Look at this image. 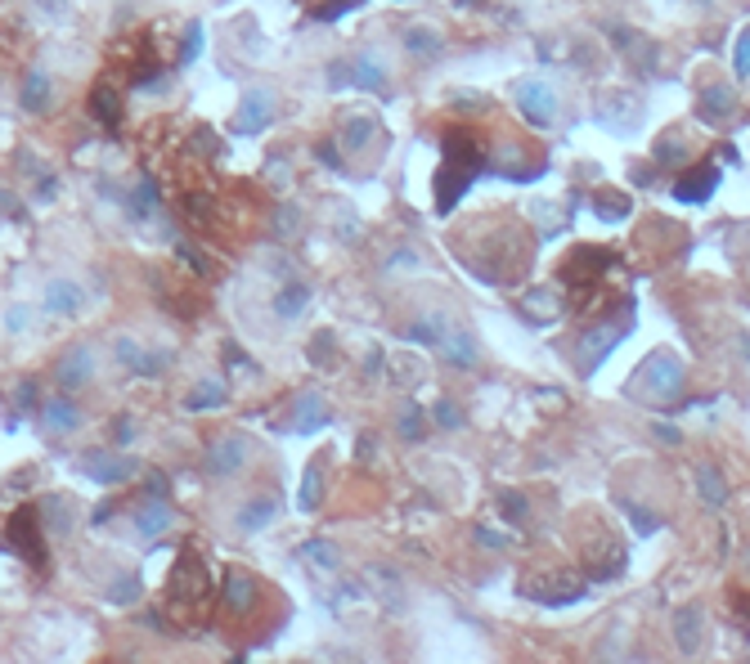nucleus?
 Returning <instances> with one entry per match:
<instances>
[{"mask_svg":"<svg viewBox=\"0 0 750 664\" xmlns=\"http://www.w3.org/2000/svg\"><path fill=\"white\" fill-rule=\"evenodd\" d=\"M306 557H310L315 566H337V552H332V543H306Z\"/></svg>","mask_w":750,"mask_h":664,"instance_id":"c9c22d12","label":"nucleus"},{"mask_svg":"<svg viewBox=\"0 0 750 664\" xmlns=\"http://www.w3.org/2000/svg\"><path fill=\"white\" fill-rule=\"evenodd\" d=\"M256 597H261V588H256V579H252L247 570H229V575H225V606H229L234 615H247V610L256 606Z\"/></svg>","mask_w":750,"mask_h":664,"instance_id":"4468645a","label":"nucleus"},{"mask_svg":"<svg viewBox=\"0 0 750 664\" xmlns=\"http://www.w3.org/2000/svg\"><path fill=\"white\" fill-rule=\"evenodd\" d=\"M55 378H59L64 391H82V387L95 378V351H91V346H73V351L59 360Z\"/></svg>","mask_w":750,"mask_h":664,"instance_id":"f8f14e48","label":"nucleus"},{"mask_svg":"<svg viewBox=\"0 0 750 664\" xmlns=\"http://www.w3.org/2000/svg\"><path fill=\"white\" fill-rule=\"evenodd\" d=\"M373 140H378V122L368 113H346L341 117V149L346 153H364Z\"/></svg>","mask_w":750,"mask_h":664,"instance_id":"2eb2a0df","label":"nucleus"},{"mask_svg":"<svg viewBox=\"0 0 750 664\" xmlns=\"http://www.w3.org/2000/svg\"><path fill=\"white\" fill-rule=\"evenodd\" d=\"M714 184H719V171L705 162V166H696V171H687V175L674 180V198H683V202H701Z\"/></svg>","mask_w":750,"mask_h":664,"instance_id":"dca6fc26","label":"nucleus"},{"mask_svg":"<svg viewBox=\"0 0 750 664\" xmlns=\"http://www.w3.org/2000/svg\"><path fill=\"white\" fill-rule=\"evenodd\" d=\"M306 305H310V287L306 283H283L279 296H274V314L279 319H297Z\"/></svg>","mask_w":750,"mask_h":664,"instance_id":"b1692460","label":"nucleus"},{"mask_svg":"<svg viewBox=\"0 0 750 664\" xmlns=\"http://www.w3.org/2000/svg\"><path fill=\"white\" fill-rule=\"evenodd\" d=\"M140 592H144L140 575H135V570H126V575H117V579L104 588V601H113V606H131V601H140Z\"/></svg>","mask_w":750,"mask_h":664,"instance_id":"a878e982","label":"nucleus"},{"mask_svg":"<svg viewBox=\"0 0 750 664\" xmlns=\"http://www.w3.org/2000/svg\"><path fill=\"white\" fill-rule=\"evenodd\" d=\"M247 463V440L243 436H216L211 440V449H207V472L211 476H234L238 467Z\"/></svg>","mask_w":750,"mask_h":664,"instance_id":"6e6552de","label":"nucleus"},{"mask_svg":"<svg viewBox=\"0 0 750 664\" xmlns=\"http://www.w3.org/2000/svg\"><path fill=\"white\" fill-rule=\"evenodd\" d=\"M198 50H203V28L194 23V28L185 32V50H180V64H194V59H198Z\"/></svg>","mask_w":750,"mask_h":664,"instance_id":"f704fd0d","label":"nucleus"},{"mask_svg":"<svg viewBox=\"0 0 750 664\" xmlns=\"http://www.w3.org/2000/svg\"><path fill=\"white\" fill-rule=\"evenodd\" d=\"M436 422H441V427H450V431H454V427H459V422H463V418H459V409H454V404H450V400H441V404H436Z\"/></svg>","mask_w":750,"mask_h":664,"instance_id":"ea45409f","label":"nucleus"},{"mask_svg":"<svg viewBox=\"0 0 750 664\" xmlns=\"http://www.w3.org/2000/svg\"><path fill=\"white\" fill-rule=\"evenodd\" d=\"M5 548L19 552L23 561L32 566H46L50 552H46V516H41V503H23L10 512L5 521Z\"/></svg>","mask_w":750,"mask_h":664,"instance_id":"7ed1b4c3","label":"nucleus"},{"mask_svg":"<svg viewBox=\"0 0 750 664\" xmlns=\"http://www.w3.org/2000/svg\"><path fill=\"white\" fill-rule=\"evenodd\" d=\"M91 117H95L99 126H108V131L122 126V90H117L113 77H99V81H95V90H91Z\"/></svg>","mask_w":750,"mask_h":664,"instance_id":"9d476101","label":"nucleus"},{"mask_svg":"<svg viewBox=\"0 0 750 664\" xmlns=\"http://www.w3.org/2000/svg\"><path fill=\"white\" fill-rule=\"evenodd\" d=\"M274 90L270 86H252L247 95H243V104H238V117H234V131H243V135H256V131H265L270 126V117H274Z\"/></svg>","mask_w":750,"mask_h":664,"instance_id":"39448f33","label":"nucleus"},{"mask_svg":"<svg viewBox=\"0 0 750 664\" xmlns=\"http://www.w3.org/2000/svg\"><path fill=\"white\" fill-rule=\"evenodd\" d=\"M405 46H409V55H441V37L432 32V28H409L405 32Z\"/></svg>","mask_w":750,"mask_h":664,"instance_id":"c756f323","label":"nucleus"},{"mask_svg":"<svg viewBox=\"0 0 750 664\" xmlns=\"http://www.w3.org/2000/svg\"><path fill=\"white\" fill-rule=\"evenodd\" d=\"M642 382H647V391H656L660 400H669V396H678V387H683V364H678L674 355L656 351V355L642 364Z\"/></svg>","mask_w":750,"mask_h":664,"instance_id":"423d86ee","label":"nucleus"},{"mask_svg":"<svg viewBox=\"0 0 750 664\" xmlns=\"http://www.w3.org/2000/svg\"><path fill=\"white\" fill-rule=\"evenodd\" d=\"M737 77H750V28L737 41Z\"/></svg>","mask_w":750,"mask_h":664,"instance_id":"4c0bfd02","label":"nucleus"},{"mask_svg":"<svg viewBox=\"0 0 750 664\" xmlns=\"http://www.w3.org/2000/svg\"><path fill=\"white\" fill-rule=\"evenodd\" d=\"M401 431H405V440H418V413H414V409H405V418H401Z\"/></svg>","mask_w":750,"mask_h":664,"instance_id":"37998d69","label":"nucleus"},{"mask_svg":"<svg viewBox=\"0 0 750 664\" xmlns=\"http://www.w3.org/2000/svg\"><path fill=\"white\" fill-rule=\"evenodd\" d=\"M41 418H46V427H50V431H59V436L82 427V413H77V404H73V400H46V404H41Z\"/></svg>","mask_w":750,"mask_h":664,"instance_id":"4be33fe9","label":"nucleus"},{"mask_svg":"<svg viewBox=\"0 0 750 664\" xmlns=\"http://www.w3.org/2000/svg\"><path fill=\"white\" fill-rule=\"evenodd\" d=\"M23 108H28V113H46V108H50V77H46V72H32V77L23 81Z\"/></svg>","mask_w":750,"mask_h":664,"instance_id":"bb28decb","label":"nucleus"},{"mask_svg":"<svg viewBox=\"0 0 750 664\" xmlns=\"http://www.w3.org/2000/svg\"><path fill=\"white\" fill-rule=\"evenodd\" d=\"M167 597H171L176 615H185V619H203L207 615V606H211V570H207V561L194 548H185L176 557L171 579H167Z\"/></svg>","mask_w":750,"mask_h":664,"instance_id":"f03ea898","label":"nucleus"},{"mask_svg":"<svg viewBox=\"0 0 750 664\" xmlns=\"http://www.w3.org/2000/svg\"><path fill=\"white\" fill-rule=\"evenodd\" d=\"M350 81H355V86H364V90H383V81H387V72H383V64H378V55H373V50H364V55H355V59H350Z\"/></svg>","mask_w":750,"mask_h":664,"instance_id":"6ab92c4d","label":"nucleus"},{"mask_svg":"<svg viewBox=\"0 0 750 664\" xmlns=\"http://www.w3.org/2000/svg\"><path fill=\"white\" fill-rule=\"evenodd\" d=\"M544 296H548V292H530V301H526V310H530V314H539V319H553L557 310H553V305H548Z\"/></svg>","mask_w":750,"mask_h":664,"instance_id":"58836bf2","label":"nucleus"},{"mask_svg":"<svg viewBox=\"0 0 750 664\" xmlns=\"http://www.w3.org/2000/svg\"><path fill=\"white\" fill-rule=\"evenodd\" d=\"M499 498H504V503H508V507H513V512H508V516H513V521H517V516H526V498H522V494H513V489H504V494H499Z\"/></svg>","mask_w":750,"mask_h":664,"instance_id":"79ce46f5","label":"nucleus"},{"mask_svg":"<svg viewBox=\"0 0 750 664\" xmlns=\"http://www.w3.org/2000/svg\"><path fill=\"white\" fill-rule=\"evenodd\" d=\"M117 360L126 364V373H144V378H158L167 364H171V351H144L140 342L122 337L117 342Z\"/></svg>","mask_w":750,"mask_h":664,"instance_id":"9b49d317","label":"nucleus"},{"mask_svg":"<svg viewBox=\"0 0 750 664\" xmlns=\"http://www.w3.org/2000/svg\"><path fill=\"white\" fill-rule=\"evenodd\" d=\"M517 104H522L526 122H535V126H548L553 113H557V99H553V90L544 81H522L517 86Z\"/></svg>","mask_w":750,"mask_h":664,"instance_id":"1a4fd4ad","label":"nucleus"},{"mask_svg":"<svg viewBox=\"0 0 750 664\" xmlns=\"http://www.w3.org/2000/svg\"><path fill=\"white\" fill-rule=\"evenodd\" d=\"M593 211H598L602 220H625V216H629V198H625V193H598V198H593Z\"/></svg>","mask_w":750,"mask_h":664,"instance_id":"2f4dec72","label":"nucleus"},{"mask_svg":"<svg viewBox=\"0 0 750 664\" xmlns=\"http://www.w3.org/2000/svg\"><path fill=\"white\" fill-rule=\"evenodd\" d=\"M323 422H328V400H323L319 391L297 396V404H292V431L310 436V431H319Z\"/></svg>","mask_w":750,"mask_h":664,"instance_id":"ddd939ff","label":"nucleus"},{"mask_svg":"<svg viewBox=\"0 0 750 664\" xmlns=\"http://www.w3.org/2000/svg\"><path fill=\"white\" fill-rule=\"evenodd\" d=\"M149 494H153V498H162V494H167V476H162V472H153V476H149Z\"/></svg>","mask_w":750,"mask_h":664,"instance_id":"c03bdc74","label":"nucleus"},{"mask_svg":"<svg viewBox=\"0 0 750 664\" xmlns=\"http://www.w3.org/2000/svg\"><path fill=\"white\" fill-rule=\"evenodd\" d=\"M310 360H315V364H319V360H323V364L332 360V332H319V337L310 342Z\"/></svg>","mask_w":750,"mask_h":664,"instance_id":"e433bc0d","label":"nucleus"},{"mask_svg":"<svg viewBox=\"0 0 750 664\" xmlns=\"http://www.w3.org/2000/svg\"><path fill=\"white\" fill-rule=\"evenodd\" d=\"M113 436H117V445H131V440H135V422H131V418H117V422H113Z\"/></svg>","mask_w":750,"mask_h":664,"instance_id":"a19ab883","label":"nucleus"},{"mask_svg":"<svg viewBox=\"0 0 750 664\" xmlns=\"http://www.w3.org/2000/svg\"><path fill=\"white\" fill-rule=\"evenodd\" d=\"M696 485H701V503H705V507H719V503L728 498L723 476H719V472H710V467H701V472H696Z\"/></svg>","mask_w":750,"mask_h":664,"instance_id":"c85d7f7f","label":"nucleus"},{"mask_svg":"<svg viewBox=\"0 0 750 664\" xmlns=\"http://www.w3.org/2000/svg\"><path fill=\"white\" fill-rule=\"evenodd\" d=\"M607 265H611V251H602V247H580L575 256H566L562 278H566L571 287H589L598 274H607Z\"/></svg>","mask_w":750,"mask_h":664,"instance_id":"0eeeda50","label":"nucleus"},{"mask_svg":"<svg viewBox=\"0 0 750 664\" xmlns=\"http://www.w3.org/2000/svg\"><path fill=\"white\" fill-rule=\"evenodd\" d=\"M701 628H705L701 610H696V606H687V610L678 615V624H674V633H678V646H683V651H696V646H701Z\"/></svg>","mask_w":750,"mask_h":664,"instance_id":"cd10ccee","label":"nucleus"},{"mask_svg":"<svg viewBox=\"0 0 750 664\" xmlns=\"http://www.w3.org/2000/svg\"><path fill=\"white\" fill-rule=\"evenodd\" d=\"M319 157H323L328 166H341V157H337V144H319Z\"/></svg>","mask_w":750,"mask_h":664,"instance_id":"a18cd8bd","label":"nucleus"},{"mask_svg":"<svg viewBox=\"0 0 750 664\" xmlns=\"http://www.w3.org/2000/svg\"><path fill=\"white\" fill-rule=\"evenodd\" d=\"M319 489H323V472H319V467H310V472H306V481H301V512H315Z\"/></svg>","mask_w":750,"mask_h":664,"instance_id":"72a5a7b5","label":"nucleus"},{"mask_svg":"<svg viewBox=\"0 0 750 664\" xmlns=\"http://www.w3.org/2000/svg\"><path fill=\"white\" fill-rule=\"evenodd\" d=\"M481 166H486V153H481V144H477V135H450L445 140V162H441V171H436V207L441 211H450L454 202H459V193H468V184L481 175Z\"/></svg>","mask_w":750,"mask_h":664,"instance_id":"f257e3e1","label":"nucleus"},{"mask_svg":"<svg viewBox=\"0 0 750 664\" xmlns=\"http://www.w3.org/2000/svg\"><path fill=\"white\" fill-rule=\"evenodd\" d=\"M0 207H5V211H10V216H14V220H19V216H23V207H19V202H14V198H10V193H5V189H0Z\"/></svg>","mask_w":750,"mask_h":664,"instance_id":"49530a36","label":"nucleus"},{"mask_svg":"<svg viewBox=\"0 0 750 664\" xmlns=\"http://www.w3.org/2000/svg\"><path fill=\"white\" fill-rule=\"evenodd\" d=\"M274 516H279V498H274V494H261V498L243 503V512H238V530L256 534V530H265Z\"/></svg>","mask_w":750,"mask_h":664,"instance_id":"a211bd4d","label":"nucleus"},{"mask_svg":"<svg viewBox=\"0 0 750 664\" xmlns=\"http://www.w3.org/2000/svg\"><path fill=\"white\" fill-rule=\"evenodd\" d=\"M46 310H50V314H73V310H82V287L68 283V278H55V283L46 287Z\"/></svg>","mask_w":750,"mask_h":664,"instance_id":"aec40b11","label":"nucleus"},{"mask_svg":"<svg viewBox=\"0 0 750 664\" xmlns=\"http://www.w3.org/2000/svg\"><path fill=\"white\" fill-rule=\"evenodd\" d=\"M82 476L86 481H99V485H122L135 476V463L113 454V449H86L82 454Z\"/></svg>","mask_w":750,"mask_h":664,"instance_id":"20e7f679","label":"nucleus"},{"mask_svg":"<svg viewBox=\"0 0 750 664\" xmlns=\"http://www.w3.org/2000/svg\"><path fill=\"white\" fill-rule=\"evenodd\" d=\"M171 507L162 503V498H149V503H140V512H135V530L144 534V539H158V534H167L171 530Z\"/></svg>","mask_w":750,"mask_h":664,"instance_id":"f3484780","label":"nucleus"},{"mask_svg":"<svg viewBox=\"0 0 750 664\" xmlns=\"http://www.w3.org/2000/svg\"><path fill=\"white\" fill-rule=\"evenodd\" d=\"M189 153L207 162V157H220V153H225V144H220V140H216V135H211L207 126H198V131L189 135Z\"/></svg>","mask_w":750,"mask_h":664,"instance_id":"7c9ffc66","label":"nucleus"},{"mask_svg":"<svg viewBox=\"0 0 750 664\" xmlns=\"http://www.w3.org/2000/svg\"><path fill=\"white\" fill-rule=\"evenodd\" d=\"M732 108H737V90H732V86H719V81H714V86L701 90V113H705L710 122H714V117H728Z\"/></svg>","mask_w":750,"mask_h":664,"instance_id":"5701e85b","label":"nucleus"},{"mask_svg":"<svg viewBox=\"0 0 750 664\" xmlns=\"http://www.w3.org/2000/svg\"><path fill=\"white\" fill-rule=\"evenodd\" d=\"M225 404V382L220 378H203L189 396H185V409L189 413H203V409H220Z\"/></svg>","mask_w":750,"mask_h":664,"instance_id":"412c9836","label":"nucleus"},{"mask_svg":"<svg viewBox=\"0 0 750 664\" xmlns=\"http://www.w3.org/2000/svg\"><path fill=\"white\" fill-rule=\"evenodd\" d=\"M153 207H158V189H153V180H140L135 193H131V211H135V216H149Z\"/></svg>","mask_w":750,"mask_h":664,"instance_id":"473e14b6","label":"nucleus"},{"mask_svg":"<svg viewBox=\"0 0 750 664\" xmlns=\"http://www.w3.org/2000/svg\"><path fill=\"white\" fill-rule=\"evenodd\" d=\"M41 516H46V525H50L55 534H73V503H68L64 494L41 498Z\"/></svg>","mask_w":750,"mask_h":664,"instance_id":"393cba45","label":"nucleus"}]
</instances>
